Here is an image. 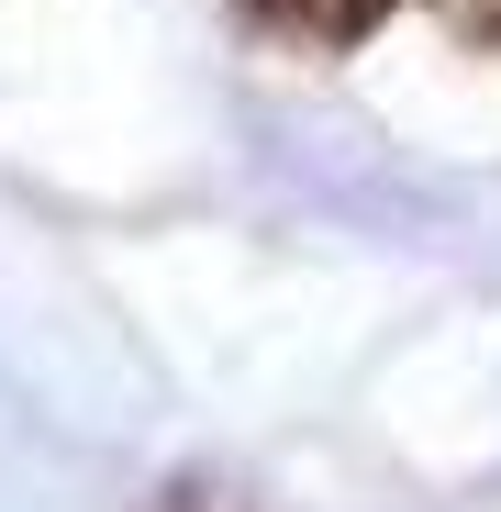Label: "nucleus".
<instances>
[{"label": "nucleus", "instance_id": "nucleus-1", "mask_svg": "<svg viewBox=\"0 0 501 512\" xmlns=\"http://www.w3.org/2000/svg\"><path fill=\"white\" fill-rule=\"evenodd\" d=\"M245 23H257L268 45H301V56H346V45H368L401 0H234Z\"/></svg>", "mask_w": 501, "mask_h": 512}, {"label": "nucleus", "instance_id": "nucleus-2", "mask_svg": "<svg viewBox=\"0 0 501 512\" xmlns=\"http://www.w3.org/2000/svg\"><path fill=\"white\" fill-rule=\"evenodd\" d=\"M435 23H446L457 45H490V56H501V0H435Z\"/></svg>", "mask_w": 501, "mask_h": 512}]
</instances>
